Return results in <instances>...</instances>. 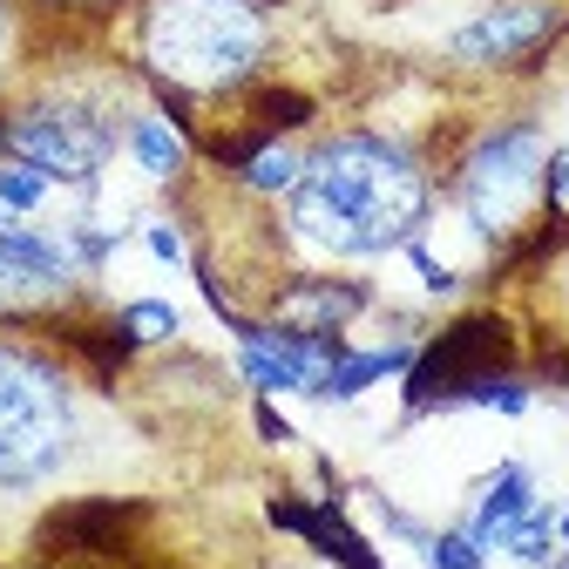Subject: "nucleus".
Wrapping results in <instances>:
<instances>
[{"label":"nucleus","instance_id":"412c9836","mask_svg":"<svg viewBox=\"0 0 569 569\" xmlns=\"http://www.w3.org/2000/svg\"><path fill=\"white\" fill-rule=\"evenodd\" d=\"M407 264H413V278H420V284H427V292H455V284H461V278H455V271H448V264H441V258H435V251H427V244H420V238H413V244H407Z\"/></svg>","mask_w":569,"mask_h":569},{"label":"nucleus","instance_id":"7ed1b4c3","mask_svg":"<svg viewBox=\"0 0 569 569\" xmlns=\"http://www.w3.org/2000/svg\"><path fill=\"white\" fill-rule=\"evenodd\" d=\"M76 441L82 413L68 367L28 339H0V488L21 495L34 481H54Z\"/></svg>","mask_w":569,"mask_h":569},{"label":"nucleus","instance_id":"393cba45","mask_svg":"<svg viewBox=\"0 0 569 569\" xmlns=\"http://www.w3.org/2000/svg\"><path fill=\"white\" fill-rule=\"evenodd\" d=\"M258 435H264L271 448H284V441H292V427L278 420V407H271V400H258Z\"/></svg>","mask_w":569,"mask_h":569},{"label":"nucleus","instance_id":"9b49d317","mask_svg":"<svg viewBox=\"0 0 569 569\" xmlns=\"http://www.w3.org/2000/svg\"><path fill=\"white\" fill-rule=\"evenodd\" d=\"M529 509H536V475H529V461H502V468L481 481V502H475V516L461 529H468L475 549H495V542H502V529L522 522Z\"/></svg>","mask_w":569,"mask_h":569},{"label":"nucleus","instance_id":"f257e3e1","mask_svg":"<svg viewBox=\"0 0 569 569\" xmlns=\"http://www.w3.org/2000/svg\"><path fill=\"white\" fill-rule=\"evenodd\" d=\"M435 218V170L380 129H339L312 142L284 190V231L319 258H387Z\"/></svg>","mask_w":569,"mask_h":569},{"label":"nucleus","instance_id":"a878e982","mask_svg":"<svg viewBox=\"0 0 569 569\" xmlns=\"http://www.w3.org/2000/svg\"><path fill=\"white\" fill-rule=\"evenodd\" d=\"M556 542L569 549V509H556Z\"/></svg>","mask_w":569,"mask_h":569},{"label":"nucleus","instance_id":"1a4fd4ad","mask_svg":"<svg viewBox=\"0 0 569 569\" xmlns=\"http://www.w3.org/2000/svg\"><path fill=\"white\" fill-rule=\"evenodd\" d=\"M367 306H373V284H360V278L284 271L278 292L264 299V319H271V326H292V332H312V339H339Z\"/></svg>","mask_w":569,"mask_h":569},{"label":"nucleus","instance_id":"4be33fe9","mask_svg":"<svg viewBox=\"0 0 569 569\" xmlns=\"http://www.w3.org/2000/svg\"><path fill=\"white\" fill-rule=\"evenodd\" d=\"M142 244H150V258H163V264H183V238H177V224H150V231H142Z\"/></svg>","mask_w":569,"mask_h":569},{"label":"nucleus","instance_id":"39448f33","mask_svg":"<svg viewBox=\"0 0 569 569\" xmlns=\"http://www.w3.org/2000/svg\"><path fill=\"white\" fill-rule=\"evenodd\" d=\"M0 150L28 170H41L48 183H96L109 170V157L122 150V122L96 96L48 89V96H28L21 109H8Z\"/></svg>","mask_w":569,"mask_h":569},{"label":"nucleus","instance_id":"aec40b11","mask_svg":"<svg viewBox=\"0 0 569 569\" xmlns=\"http://www.w3.org/2000/svg\"><path fill=\"white\" fill-rule=\"evenodd\" d=\"M542 210L569 218V150H549V163H542Z\"/></svg>","mask_w":569,"mask_h":569},{"label":"nucleus","instance_id":"423d86ee","mask_svg":"<svg viewBox=\"0 0 569 569\" xmlns=\"http://www.w3.org/2000/svg\"><path fill=\"white\" fill-rule=\"evenodd\" d=\"M522 360V339L502 312H468L455 326H441L427 346H413L407 367V413H441V407H475V393L488 380H509Z\"/></svg>","mask_w":569,"mask_h":569},{"label":"nucleus","instance_id":"4468645a","mask_svg":"<svg viewBox=\"0 0 569 569\" xmlns=\"http://www.w3.org/2000/svg\"><path fill=\"white\" fill-rule=\"evenodd\" d=\"M495 549H509L522 569H542V562L562 549V542H556V509H549V502H536L522 522H509V529H502V542H495Z\"/></svg>","mask_w":569,"mask_h":569},{"label":"nucleus","instance_id":"a211bd4d","mask_svg":"<svg viewBox=\"0 0 569 569\" xmlns=\"http://www.w3.org/2000/svg\"><path fill=\"white\" fill-rule=\"evenodd\" d=\"M427 569H488V549H475L468 529H441L427 542Z\"/></svg>","mask_w":569,"mask_h":569},{"label":"nucleus","instance_id":"f3484780","mask_svg":"<svg viewBox=\"0 0 569 569\" xmlns=\"http://www.w3.org/2000/svg\"><path fill=\"white\" fill-rule=\"evenodd\" d=\"M122 332L136 339V346H157V339H177V306L170 299H129L122 312Z\"/></svg>","mask_w":569,"mask_h":569},{"label":"nucleus","instance_id":"f8f14e48","mask_svg":"<svg viewBox=\"0 0 569 569\" xmlns=\"http://www.w3.org/2000/svg\"><path fill=\"white\" fill-rule=\"evenodd\" d=\"M122 150H129V163L142 170V177H157V183H177L183 177V129L170 122V116H150V109H136L129 122H122Z\"/></svg>","mask_w":569,"mask_h":569},{"label":"nucleus","instance_id":"9d476101","mask_svg":"<svg viewBox=\"0 0 569 569\" xmlns=\"http://www.w3.org/2000/svg\"><path fill=\"white\" fill-rule=\"evenodd\" d=\"M264 522L284 529V536H299L306 549H319L339 569H387L380 549L339 516V502H299V495H278V502H264Z\"/></svg>","mask_w":569,"mask_h":569},{"label":"nucleus","instance_id":"b1692460","mask_svg":"<svg viewBox=\"0 0 569 569\" xmlns=\"http://www.w3.org/2000/svg\"><path fill=\"white\" fill-rule=\"evenodd\" d=\"M34 8H48V14H109L122 0H34Z\"/></svg>","mask_w":569,"mask_h":569},{"label":"nucleus","instance_id":"6ab92c4d","mask_svg":"<svg viewBox=\"0 0 569 569\" xmlns=\"http://www.w3.org/2000/svg\"><path fill=\"white\" fill-rule=\"evenodd\" d=\"M529 400H536V387H529V380H516V373H509V380H488V387L475 393V407H495V413H509V420H522V413H529Z\"/></svg>","mask_w":569,"mask_h":569},{"label":"nucleus","instance_id":"0eeeda50","mask_svg":"<svg viewBox=\"0 0 569 569\" xmlns=\"http://www.w3.org/2000/svg\"><path fill=\"white\" fill-rule=\"evenodd\" d=\"M569 28V8L562 0H495L475 21H461L448 34V61L461 68H529L542 61Z\"/></svg>","mask_w":569,"mask_h":569},{"label":"nucleus","instance_id":"dca6fc26","mask_svg":"<svg viewBox=\"0 0 569 569\" xmlns=\"http://www.w3.org/2000/svg\"><path fill=\"white\" fill-rule=\"evenodd\" d=\"M41 203H48V177H41V170H28V163H0V224L28 218V210H41Z\"/></svg>","mask_w":569,"mask_h":569},{"label":"nucleus","instance_id":"20e7f679","mask_svg":"<svg viewBox=\"0 0 569 569\" xmlns=\"http://www.w3.org/2000/svg\"><path fill=\"white\" fill-rule=\"evenodd\" d=\"M542 163H549V136L536 122H495L481 129L461 163H455V203L481 244L502 251L542 203Z\"/></svg>","mask_w":569,"mask_h":569},{"label":"nucleus","instance_id":"2eb2a0df","mask_svg":"<svg viewBox=\"0 0 569 569\" xmlns=\"http://www.w3.org/2000/svg\"><path fill=\"white\" fill-rule=\"evenodd\" d=\"M299 163H306V150H292V142H264V150H258L238 177H244L251 197H284V190L299 183Z\"/></svg>","mask_w":569,"mask_h":569},{"label":"nucleus","instance_id":"6e6552de","mask_svg":"<svg viewBox=\"0 0 569 569\" xmlns=\"http://www.w3.org/2000/svg\"><path fill=\"white\" fill-rule=\"evenodd\" d=\"M76 292H82V264L68 258L61 238L0 224V319L8 326L48 319L61 306H76Z\"/></svg>","mask_w":569,"mask_h":569},{"label":"nucleus","instance_id":"ddd939ff","mask_svg":"<svg viewBox=\"0 0 569 569\" xmlns=\"http://www.w3.org/2000/svg\"><path fill=\"white\" fill-rule=\"evenodd\" d=\"M407 367H413V346H373V352H339V367L326 373L319 400H360L367 387H380V380H393V373H407Z\"/></svg>","mask_w":569,"mask_h":569},{"label":"nucleus","instance_id":"f03ea898","mask_svg":"<svg viewBox=\"0 0 569 569\" xmlns=\"http://www.w3.org/2000/svg\"><path fill=\"white\" fill-rule=\"evenodd\" d=\"M278 0H142L136 8V68L157 89V102H190L177 122L197 129V102L244 96L278 48L271 34Z\"/></svg>","mask_w":569,"mask_h":569},{"label":"nucleus","instance_id":"bb28decb","mask_svg":"<svg viewBox=\"0 0 569 569\" xmlns=\"http://www.w3.org/2000/svg\"><path fill=\"white\" fill-rule=\"evenodd\" d=\"M542 569H569V549H562V556H549V562H542Z\"/></svg>","mask_w":569,"mask_h":569},{"label":"nucleus","instance_id":"5701e85b","mask_svg":"<svg viewBox=\"0 0 569 569\" xmlns=\"http://www.w3.org/2000/svg\"><path fill=\"white\" fill-rule=\"evenodd\" d=\"M14 41H21V21H14V0H0V82H8V61H14Z\"/></svg>","mask_w":569,"mask_h":569}]
</instances>
